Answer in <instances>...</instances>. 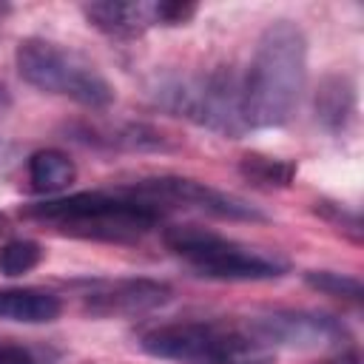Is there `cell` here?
<instances>
[{"instance_id":"1","label":"cell","mask_w":364,"mask_h":364,"mask_svg":"<svg viewBox=\"0 0 364 364\" xmlns=\"http://www.w3.org/2000/svg\"><path fill=\"white\" fill-rule=\"evenodd\" d=\"M307 80V40L290 20L270 23L250 57L242 85L245 128L284 125L304 91Z\"/></svg>"},{"instance_id":"2","label":"cell","mask_w":364,"mask_h":364,"mask_svg":"<svg viewBox=\"0 0 364 364\" xmlns=\"http://www.w3.org/2000/svg\"><path fill=\"white\" fill-rule=\"evenodd\" d=\"M26 219L48 222L60 233L100 242H134L159 222V208L128 193L80 191L60 199H46L23 210Z\"/></svg>"},{"instance_id":"3","label":"cell","mask_w":364,"mask_h":364,"mask_svg":"<svg viewBox=\"0 0 364 364\" xmlns=\"http://www.w3.org/2000/svg\"><path fill=\"white\" fill-rule=\"evenodd\" d=\"M20 77L46 94L68 97L85 108H105L114 102L111 82L77 51L63 48L43 37L20 40L14 51Z\"/></svg>"},{"instance_id":"4","label":"cell","mask_w":364,"mask_h":364,"mask_svg":"<svg viewBox=\"0 0 364 364\" xmlns=\"http://www.w3.org/2000/svg\"><path fill=\"white\" fill-rule=\"evenodd\" d=\"M162 242L168 245V250L185 259L199 276H208V279L262 282V279H276L287 270L282 259L250 250L199 225H173L162 233Z\"/></svg>"},{"instance_id":"5","label":"cell","mask_w":364,"mask_h":364,"mask_svg":"<svg viewBox=\"0 0 364 364\" xmlns=\"http://www.w3.org/2000/svg\"><path fill=\"white\" fill-rule=\"evenodd\" d=\"M253 338L222 324H165L142 336L139 347L154 358L168 361H208L225 364L253 350Z\"/></svg>"},{"instance_id":"6","label":"cell","mask_w":364,"mask_h":364,"mask_svg":"<svg viewBox=\"0 0 364 364\" xmlns=\"http://www.w3.org/2000/svg\"><path fill=\"white\" fill-rule=\"evenodd\" d=\"M122 193L134 196V199H142L154 208L159 205H182V208H196V210H205V213H213L219 219H233V222H264L267 216L233 196V193H225V191H216L205 182H196V179H185V176H154V179H142L136 182L134 188H125Z\"/></svg>"},{"instance_id":"7","label":"cell","mask_w":364,"mask_h":364,"mask_svg":"<svg viewBox=\"0 0 364 364\" xmlns=\"http://www.w3.org/2000/svg\"><path fill=\"white\" fill-rule=\"evenodd\" d=\"M171 97V108L182 111L185 117L216 128L222 134H239L245 128L242 122V85L228 74L216 71L196 82H182L173 91H165Z\"/></svg>"},{"instance_id":"8","label":"cell","mask_w":364,"mask_h":364,"mask_svg":"<svg viewBox=\"0 0 364 364\" xmlns=\"http://www.w3.org/2000/svg\"><path fill=\"white\" fill-rule=\"evenodd\" d=\"M250 338L270 341L282 347H299V350H316V347H333L347 338V330L341 321L321 316V313H273L262 316L250 324Z\"/></svg>"},{"instance_id":"9","label":"cell","mask_w":364,"mask_h":364,"mask_svg":"<svg viewBox=\"0 0 364 364\" xmlns=\"http://www.w3.org/2000/svg\"><path fill=\"white\" fill-rule=\"evenodd\" d=\"M171 299V287L154 279H117V282H91L82 293L85 310L94 316L117 313H145Z\"/></svg>"},{"instance_id":"10","label":"cell","mask_w":364,"mask_h":364,"mask_svg":"<svg viewBox=\"0 0 364 364\" xmlns=\"http://www.w3.org/2000/svg\"><path fill=\"white\" fill-rule=\"evenodd\" d=\"M82 14L88 23L111 37L131 40L139 37L148 26H154V3H122V0H105V3H88L82 6Z\"/></svg>"},{"instance_id":"11","label":"cell","mask_w":364,"mask_h":364,"mask_svg":"<svg viewBox=\"0 0 364 364\" xmlns=\"http://www.w3.org/2000/svg\"><path fill=\"white\" fill-rule=\"evenodd\" d=\"M63 304L57 296L43 290H0V318L20 324H46L60 316Z\"/></svg>"},{"instance_id":"12","label":"cell","mask_w":364,"mask_h":364,"mask_svg":"<svg viewBox=\"0 0 364 364\" xmlns=\"http://www.w3.org/2000/svg\"><path fill=\"white\" fill-rule=\"evenodd\" d=\"M77 179V165L68 154L57 148H43L31 154L28 159V182L40 193H57L65 191Z\"/></svg>"},{"instance_id":"13","label":"cell","mask_w":364,"mask_h":364,"mask_svg":"<svg viewBox=\"0 0 364 364\" xmlns=\"http://www.w3.org/2000/svg\"><path fill=\"white\" fill-rule=\"evenodd\" d=\"M353 105H355V94H353L350 80L341 74L324 77V82L318 85V94H316V111H318V119L330 131H341L347 125Z\"/></svg>"},{"instance_id":"14","label":"cell","mask_w":364,"mask_h":364,"mask_svg":"<svg viewBox=\"0 0 364 364\" xmlns=\"http://www.w3.org/2000/svg\"><path fill=\"white\" fill-rule=\"evenodd\" d=\"M239 173L256 188H287L296 176V162L267 154H245L239 159Z\"/></svg>"},{"instance_id":"15","label":"cell","mask_w":364,"mask_h":364,"mask_svg":"<svg viewBox=\"0 0 364 364\" xmlns=\"http://www.w3.org/2000/svg\"><path fill=\"white\" fill-rule=\"evenodd\" d=\"M43 259V247L31 239H11L0 247V273L3 276H23L34 270Z\"/></svg>"},{"instance_id":"16","label":"cell","mask_w":364,"mask_h":364,"mask_svg":"<svg viewBox=\"0 0 364 364\" xmlns=\"http://www.w3.org/2000/svg\"><path fill=\"white\" fill-rule=\"evenodd\" d=\"M304 282L318 290V293H327V296H336V299H350V301H358L364 296V287L355 276H347V273H333V270H310L304 276Z\"/></svg>"},{"instance_id":"17","label":"cell","mask_w":364,"mask_h":364,"mask_svg":"<svg viewBox=\"0 0 364 364\" xmlns=\"http://www.w3.org/2000/svg\"><path fill=\"white\" fill-rule=\"evenodd\" d=\"M193 14H196V3H182V0L154 3V23H162V26H182Z\"/></svg>"},{"instance_id":"18","label":"cell","mask_w":364,"mask_h":364,"mask_svg":"<svg viewBox=\"0 0 364 364\" xmlns=\"http://www.w3.org/2000/svg\"><path fill=\"white\" fill-rule=\"evenodd\" d=\"M316 213H321L324 219H330V222L341 225V230H350V236H353L355 242L361 239V222H358V216H355V213H350V210H344L341 205L316 202Z\"/></svg>"},{"instance_id":"19","label":"cell","mask_w":364,"mask_h":364,"mask_svg":"<svg viewBox=\"0 0 364 364\" xmlns=\"http://www.w3.org/2000/svg\"><path fill=\"white\" fill-rule=\"evenodd\" d=\"M0 364H34V358L23 347H0Z\"/></svg>"},{"instance_id":"20","label":"cell","mask_w":364,"mask_h":364,"mask_svg":"<svg viewBox=\"0 0 364 364\" xmlns=\"http://www.w3.org/2000/svg\"><path fill=\"white\" fill-rule=\"evenodd\" d=\"M6 230H9V216H6V213H0V236H3Z\"/></svg>"},{"instance_id":"21","label":"cell","mask_w":364,"mask_h":364,"mask_svg":"<svg viewBox=\"0 0 364 364\" xmlns=\"http://www.w3.org/2000/svg\"><path fill=\"white\" fill-rule=\"evenodd\" d=\"M225 364H236V361H225Z\"/></svg>"}]
</instances>
